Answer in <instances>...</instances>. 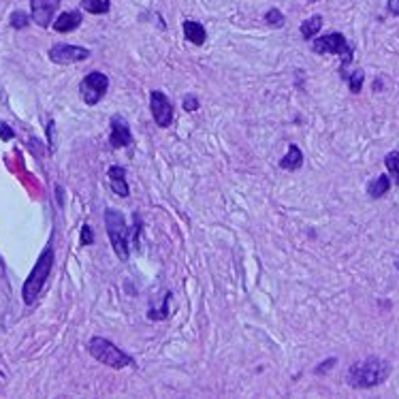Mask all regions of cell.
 Instances as JSON below:
<instances>
[{
    "instance_id": "obj_21",
    "label": "cell",
    "mask_w": 399,
    "mask_h": 399,
    "mask_svg": "<svg viewBox=\"0 0 399 399\" xmlns=\"http://www.w3.org/2000/svg\"><path fill=\"white\" fill-rule=\"evenodd\" d=\"M265 22L274 28H280V26H284V16L278 9H270L267 13H265Z\"/></svg>"
},
{
    "instance_id": "obj_16",
    "label": "cell",
    "mask_w": 399,
    "mask_h": 399,
    "mask_svg": "<svg viewBox=\"0 0 399 399\" xmlns=\"http://www.w3.org/2000/svg\"><path fill=\"white\" fill-rule=\"evenodd\" d=\"M323 28V18L320 16H312L310 20H306L301 24V37L303 39H314Z\"/></svg>"
},
{
    "instance_id": "obj_11",
    "label": "cell",
    "mask_w": 399,
    "mask_h": 399,
    "mask_svg": "<svg viewBox=\"0 0 399 399\" xmlns=\"http://www.w3.org/2000/svg\"><path fill=\"white\" fill-rule=\"evenodd\" d=\"M81 22H83V20H81V13H79V11H66V13L58 16V20L54 22V28H56L58 33H73L75 28H79Z\"/></svg>"
},
{
    "instance_id": "obj_14",
    "label": "cell",
    "mask_w": 399,
    "mask_h": 399,
    "mask_svg": "<svg viewBox=\"0 0 399 399\" xmlns=\"http://www.w3.org/2000/svg\"><path fill=\"white\" fill-rule=\"evenodd\" d=\"M301 165H303V154H301V150H299L297 146H291V148H289V154L280 161V167H282L284 171H297Z\"/></svg>"
},
{
    "instance_id": "obj_15",
    "label": "cell",
    "mask_w": 399,
    "mask_h": 399,
    "mask_svg": "<svg viewBox=\"0 0 399 399\" xmlns=\"http://www.w3.org/2000/svg\"><path fill=\"white\" fill-rule=\"evenodd\" d=\"M388 188H391V180H388V175H378L376 180H371V182L367 184V192H369L371 199H380V197H384V195L388 192Z\"/></svg>"
},
{
    "instance_id": "obj_12",
    "label": "cell",
    "mask_w": 399,
    "mask_h": 399,
    "mask_svg": "<svg viewBox=\"0 0 399 399\" xmlns=\"http://www.w3.org/2000/svg\"><path fill=\"white\" fill-rule=\"evenodd\" d=\"M184 37H186L192 45H203L205 39H207V33H205V28H203L199 22L186 20V22H184Z\"/></svg>"
},
{
    "instance_id": "obj_19",
    "label": "cell",
    "mask_w": 399,
    "mask_h": 399,
    "mask_svg": "<svg viewBox=\"0 0 399 399\" xmlns=\"http://www.w3.org/2000/svg\"><path fill=\"white\" fill-rule=\"evenodd\" d=\"M346 79H348V86H350V90H352L354 94H359V92H361V88H363V79H365V73H363L361 69H357V71H352V75H346Z\"/></svg>"
},
{
    "instance_id": "obj_24",
    "label": "cell",
    "mask_w": 399,
    "mask_h": 399,
    "mask_svg": "<svg viewBox=\"0 0 399 399\" xmlns=\"http://www.w3.org/2000/svg\"><path fill=\"white\" fill-rule=\"evenodd\" d=\"M386 9H388L391 16H397V18H399V0H388Z\"/></svg>"
},
{
    "instance_id": "obj_27",
    "label": "cell",
    "mask_w": 399,
    "mask_h": 399,
    "mask_svg": "<svg viewBox=\"0 0 399 399\" xmlns=\"http://www.w3.org/2000/svg\"><path fill=\"white\" fill-rule=\"evenodd\" d=\"M310 3H316V0H310Z\"/></svg>"
},
{
    "instance_id": "obj_23",
    "label": "cell",
    "mask_w": 399,
    "mask_h": 399,
    "mask_svg": "<svg viewBox=\"0 0 399 399\" xmlns=\"http://www.w3.org/2000/svg\"><path fill=\"white\" fill-rule=\"evenodd\" d=\"M94 241V237H92V229L88 226V224H83V229H81V243L83 245H90Z\"/></svg>"
},
{
    "instance_id": "obj_8",
    "label": "cell",
    "mask_w": 399,
    "mask_h": 399,
    "mask_svg": "<svg viewBox=\"0 0 399 399\" xmlns=\"http://www.w3.org/2000/svg\"><path fill=\"white\" fill-rule=\"evenodd\" d=\"M60 3L62 0H30L33 22L39 24L41 28H47L54 22V16H56Z\"/></svg>"
},
{
    "instance_id": "obj_4",
    "label": "cell",
    "mask_w": 399,
    "mask_h": 399,
    "mask_svg": "<svg viewBox=\"0 0 399 399\" xmlns=\"http://www.w3.org/2000/svg\"><path fill=\"white\" fill-rule=\"evenodd\" d=\"M105 226L111 239V245L117 254L120 260L128 258V226L124 216L117 209H107L105 212Z\"/></svg>"
},
{
    "instance_id": "obj_26",
    "label": "cell",
    "mask_w": 399,
    "mask_h": 399,
    "mask_svg": "<svg viewBox=\"0 0 399 399\" xmlns=\"http://www.w3.org/2000/svg\"><path fill=\"white\" fill-rule=\"evenodd\" d=\"M395 267H397V270H399V258H397V262H395Z\"/></svg>"
},
{
    "instance_id": "obj_1",
    "label": "cell",
    "mask_w": 399,
    "mask_h": 399,
    "mask_svg": "<svg viewBox=\"0 0 399 399\" xmlns=\"http://www.w3.org/2000/svg\"><path fill=\"white\" fill-rule=\"evenodd\" d=\"M391 374V365L388 361L384 359H378V357H369L365 361H359L354 363L350 369H348V384L354 386V388H371V386H378L382 384Z\"/></svg>"
},
{
    "instance_id": "obj_20",
    "label": "cell",
    "mask_w": 399,
    "mask_h": 399,
    "mask_svg": "<svg viewBox=\"0 0 399 399\" xmlns=\"http://www.w3.org/2000/svg\"><path fill=\"white\" fill-rule=\"evenodd\" d=\"M9 22H11V26H13L16 30H22V28H26V26L30 24V18H28L26 11H13L11 18H9Z\"/></svg>"
},
{
    "instance_id": "obj_22",
    "label": "cell",
    "mask_w": 399,
    "mask_h": 399,
    "mask_svg": "<svg viewBox=\"0 0 399 399\" xmlns=\"http://www.w3.org/2000/svg\"><path fill=\"white\" fill-rule=\"evenodd\" d=\"M13 137H16L13 128L7 126L5 122H0V139H3V141H9V139H13Z\"/></svg>"
},
{
    "instance_id": "obj_17",
    "label": "cell",
    "mask_w": 399,
    "mask_h": 399,
    "mask_svg": "<svg viewBox=\"0 0 399 399\" xmlns=\"http://www.w3.org/2000/svg\"><path fill=\"white\" fill-rule=\"evenodd\" d=\"M109 7H111L109 0H81V9L92 16H103L109 11Z\"/></svg>"
},
{
    "instance_id": "obj_6",
    "label": "cell",
    "mask_w": 399,
    "mask_h": 399,
    "mask_svg": "<svg viewBox=\"0 0 399 399\" xmlns=\"http://www.w3.org/2000/svg\"><path fill=\"white\" fill-rule=\"evenodd\" d=\"M107 88H109L107 75L94 71V73H90V75L81 81L79 92H81V96H83V100H86L88 105H96V103L105 96Z\"/></svg>"
},
{
    "instance_id": "obj_5",
    "label": "cell",
    "mask_w": 399,
    "mask_h": 399,
    "mask_svg": "<svg viewBox=\"0 0 399 399\" xmlns=\"http://www.w3.org/2000/svg\"><path fill=\"white\" fill-rule=\"evenodd\" d=\"M312 50L316 54H335V56H342L344 58V66L352 60V47L348 45V41H346V37L342 33H329V35L316 39L312 43Z\"/></svg>"
},
{
    "instance_id": "obj_25",
    "label": "cell",
    "mask_w": 399,
    "mask_h": 399,
    "mask_svg": "<svg viewBox=\"0 0 399 399\" xmlns=\"http://www.w3.org/2000/svg\"><path fill=\"white\" fill-rule=\"evenodd\" d=\"M197 107H199V103H197V98H192V96H188V98H186V109H188V111H195Z\"/></svg>"
},
{
    "instance_id": "obj_2",
    "label": "cell",
    "mask_w": 399,
    "mask_h": 399,
    "mask_svg": "<svg viewBox=\"0 0 399 399\" xmlns=\"http://www.w3.org/2000/svg\"><path fill=\"white\" fill-rule=\"evenodd\" d=\"M52 267H54V250H52V248H45L43 254L39 256L37 265L33 267L30 276L26 278V282H24V287H22L24 303L33 306V303L39 299V295H41V291H43V284H45V280H47Z\"/></svg>"
},
{
    "instance_id": "obj_3",
    "label": "cell",
    "mask_w": 399,
    "mask_h": 399,
    "mask_svg": "<svg viewBox=\"0 0 399 399\" xmlns=\"http://www.w3.org/2000/svg\"><path fill=\"white\" fill-rule=\"evenodd\" d=\"M88 350L98 363H103L107 367H113V369H122V367H128V365L135 363L126 352H122L117 346H113L105 337H92L90 344H88Z\"/></svg>"
},
{
    "instance_id": "obj_13",
    "label": "cell",
    "mask_w": 399,
    "mask_h": 399,
    "mask_svg": "<svg viewBox=\"0 0 399 399\" xmlns=\"http://www.w3.org/2000/svg\"><path fill=\"white\" fill-rule=\"evenodd\" d=\"M109 184L113 188V192H117L120 197L128 195V184H126V171L122 167H111L109 169Z\"/></svg>"
},
{
    "instance_id": "obj_18",
    "label": "cell",
    "mask_w": 399,
    "mask_h": 399,
    "mask_svg": "<svg viewBox=\"0 0 399 399\" xmlns=\"http://www.w3.org/2000/svg\"><path fill=\"white\" fill-rule=\"evenodd\" d=\"M384 165H386V171L393 175V182L399 186V152H391V154H386Z\"/></svg>"
},
{
    "instance_id": "obj_7",
    "label": "cell",
    "mask_w": 399,
    "mask_h": 399,
    "mask_svg": "<svg viewBox=\"0 0 399 399\" xmlns=\"http://www.w3.org/2000/svg\"><path fill=\"white\" fill-rule=\"evenodd\" d=\"M90 58V50L86 47H77V45H54L50 50V60L56 64H73V62H81Z\"/></svg>"
},
{
    "instance_id": "obj_10",
    "label": "cell",
    "mask_w": 399,
    "mask_h": 399,
    "mask_svg": "<svg viewBox=\"0 0 399 399\" xmlns=\"http://www.w3.org/2000/svg\"><path fill=\"white\" fill-rule=\"evenodd\" d=\"M109 144H111V148H126V146L132 144L130 128H128V124H126V120H124L122 115H113V117H111Z\"/></svg>"
},
{
    "instance_id": "obj_9",
    "label": "cell",
    "mask_w": 399,
    "mask_h": 399,
    "mask_svg": "<svg viewBox=\"0 0 399 399\" xmlns=\"http://www.w3.org/2000/svg\"><path fill=\"white\" fill-rule=\"evenodd\" d=\"M150 109H152V115H154V120H156L158 126H163V128L171 126V122H173V107H171V100L163 92H158V90L152 92V96H150Z\"/></svg>"
}]
</instances>
